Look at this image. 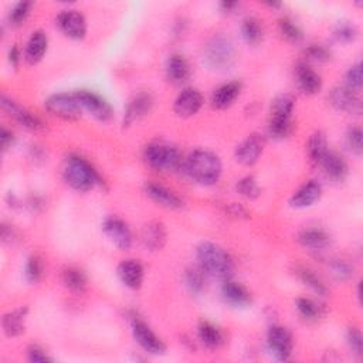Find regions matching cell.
I'll return each instance as SVG.
<instances>
[{
  "instance_id": "obj_1",
  "label": "cell",
  "mask_w": 363,
  "mask_h": 363,
  "mask_svg": "<svg viewBox=\"0 0 363 363\" xmlns=\"http://www.w3.org/2000/svg\"><path fill=\"white\" fill-rule=\"evenodd\" d=\"M185 173L199 185L212 186L217 184L221 176V160L220 158L207 149L193 151L184 163Z\"/></svg>"
},
{
  "instance_id": "obj_2",
  "label": "cell",
  "mask_w": 363,
  "mask_h": 363,
  "mask_svg": "<svg viewBox=\"0 0 363 363\" xmlns=\"http://www.w3.org/2000/svg\"><path fill=\"white\" fill-rule=\"evenodd\" d=\"M196 259L205 274L223 281L231 280L234 274V261L220 246L205 241L196 250Z\"/></svg>"
},
{
  "instance_id": "obj_3",
  "label": "cell",
  "mask_w": 363,
  "mask_h": 363,
  "mask_svg": "<svg viewBox=\"0 0 363 363\" xmlns=\"http://www.w3.org/2000/svg\"><path fill=\"white\" fill-rule=\"evenodd\" d=\"M203 64L213 71L230 70L237 60V48L234 41L224 34L213 36L203 47Z\"/></svg>"
},
{
  "instance_id": "obj_4",
  "label": "cell",
  "mask_w": 363,
  "mask_h": 363,
  "mask_svg": "<svg viewBox=\"0 0 363 363\" xmlns=\"http://www.w3.org/2000/svg\"><path fill=\"white\" fill-rule=\"evenodd\" d=\"M63 177L66 184L77 192H90L95 186L104 185V182L95 167L84 158L74 155L66 162Z\"/></svg>"
},
{
  "instance_id": "obj_5",
  "label": "cell",
  "mask_w": 363,
  "mask_h": 363,
  "mask_svg": "<svg viewBox=\"0 0 363 363\" xmlns=\"http://www.w3.org/2000/svg\"><path fill=\"white\" fill-rule=\"evenodd\" d=\"M295 98L291 94L278 95L271 104L268 134L274 139H284L292 132V112Z\"/></svg>"
},
{
  "instance_id": "obj_6",
  "label": "cell",
  "mask_w": 363,
  "mask_h": 363,
  "mask_svg": "<svg viewBox=\"0 0 363 363\" xmlns=\"http://www.w3.org/2000/svg\"><path fill=\"white\" fill-rule=\"evenodd\" d=\"M144 159L152 169L159 172H176L182 166L180 152L174 146L162 142L148 145Z\"/></svg>"
},
{
  "instance_id": "obj_7",
  "label": "cell",
  "mask_w": 363,
  "mask_h": 363,
  "mask_svg": "<svg viewBox=\"0 0 363 363\" xmlns=\"http://www.w3.org/2000/svg\"><path fill=\"white\" fill-rule=\"evenodd\" d=\"M44 107L51 115L66 121H76L81 118V114H83V108L77 101L76 95L67 94V93L50 95L44 101Z\"/></svg>"
},
{
  "instance_id": "obj_8",
  "label": "cell",
  "mask_w": 363,
  "mask_h": 363,
  "mask_svg": "<svg viewBox=\"0 0 363 363\" xmlns=\"http://www.w3.org/2000/svg\"><path fill=\"white\" fill-rule=\"evenodd\" d=\"M83 111H87L100 123H109L114 116V109L109 102L100 94L90 90H78L74 93Z\"/></svg>"
},
{
  "instance_id": "obj_9",
  "label": "cell",
  "mask_w": 363,
  "mask_h": 363,
  "mask_svg": "<svg viewBox=\"0 0 363 363\" xmlns=\"http://www.w3.org/2000/svg\"><path fill=\"white\" fill-rule=\"evenodd\" d=\"M131 329L134 339L138 345L151 355H163L166 352V345L163 341L139 318H134L131 321Z\"/></svg>"
},
{
  "instance_id": "obj_10",
  "label": "cell",
  "mask_w": 363,
  "mask_h": 363,
  "mask_svg": "<svg viewBox=\"0 0 363 363\" xmlns=\"http://www.w3.org/2000/svg\"><path fill=\"white\" fill-rule=\"evenodd\" d=\"M267 345L270 352L278 360H288L292 355L294 339L291 332L280 325H273L267 334Z\"/></svg>"
},
{
  "instance_id": "obj_11",
  "label": "cell",
  "mask_w": 363,
  "mask_h": 363,
  "mask_svg": "<svg viewBox=\"0 0 363 363\" xmlns=\"http://www.w3.org/2000/svg\"><path fill=\"white\" fill-rule=\"evenodd\" d=\"M58 29L64 36L73 40H83L87 34L85 18L78 11H63L55 19Z\"/></svg>"
},
{
  "instance_id": "obj_12",
  "label": "cell",
  "mask_w": 363,
  "mask_h": 363,
  "mask_svg": "<svg viewBox=\"0 0 363 363\" xmlns=\"http://www.w3.org/2000/svg\"><path fill=\"white\" fill-rule=\"evenodd\" d=\"M102 230L105 235L119 250H130L132 246V233L125 221L118 217H108L102 223Z\"/></svg>"
},
{
  "instance_id": "obj_13",
  "label": "cell",
  "mask_w": 363,
  "mask_h": 363,
  "mask_svg": "<svg viewBox=\"0 0 363 363\" xmlns=\"http://www.w3.org/2000/svg\"><path fill=\"white\" fill-rule=\"evenodd\" d=\"M264 145H266L264 137L253 134V135L247 137L243 142L237 145L234 158L240 165L253 166L254 163L259 162V159L264 151Z\"/></svg>"
},
{
  "instance_id": "obj_14",
  "label": "cell",
  "mask_w": 363,
  "mask_h": 363,
  "mask_svg": "<svg viewBox=\"0 0 363 363\" xmlns=\"http://www.w3.org/2000/svg\"><path fill=\"white\" fill-rule=\"evenodd\" d=\"M329 104L341 112H346L350 115L362 114V100L359 94L350 91L346 87H335L328 95Z\"/></svg>"
},
{
  "instance_id": "obj_15",
  "label": "cell",
  "mask_w": 363,
  "mask_h": 363,
  "mask_svg": "<svg viewBox=\"0 0 363 363\" xmlns=\"http://www.w3.org/2000/svg\"><path fill=\"white\" fill-rule=\"evenodd\" d=\"M203 107V95L196 88H185L173 104V111L180 118H191L196 115Z\"/></svg>"
},
{
  "instance_id": "obj_16",
  "label": "cell",
  "mask_w": 363,
  "mask_h": 363,
  "mask_svg": "<svg viewBox=\"0 0 363 363\" xmlns=\"http://www.w3.org/2000/svg\"><path fill=\"white\" fill-rule=\"evenodd\" d=\"M2 108L11 116H13L22 127H25V128H27L30 131H39V130L43 128V123H41V119L39 116L32 114L25 107L19 105L12 98H8L6 95H2Z\"/></svg>"
},
{
  "instance_id": "obj_17",
  "label": "cell",
  "mask_w": 363,
  "mask_h": 363,
  "mask_svg": "<svg viewBox=\"0 0 363 363\" xmlns=\"http://www.w3.org/2000/svg\"><path fill=\"white\" fill-rule=\"evenodd\" d=\"M295 80H296L298 88L307 95L318 94L322 88L321 76L307 63H298L296 64Z\"/></svg>"
},
{
  "instance_id": "obj_18",
  "label": "cell",
  "mask_w": 363,
  "mask_h": 363,
  "mask_svg": "<svg viewBox=\"0 0 363 363\" xmlns=\"http://www.w3.org/2000/svg\"><path fill=\"white\" fill-rule=\"evenodd\" d=\"M221 296L228 306L234 308H246L252 304L250 291L241 285L240 282H234L231 280H226L221 285Z\"/></svg>"
},
{
  "instance_id": "obj_19",
  "label": "cell",
  "mask_w": 363,
  "mask_h": 363,
  "mask_svg": "<svg viewBox=\"0 0 363 363\" xmlns=\"http://www.w3.org/2000/svg\"><path fill=\"white\" fill-rule=\"evenodd\" d=\"M322 196V186L317 180H310L302 185L289 199V205L295 209H307L315 205Z\"/></svg>"
},
{
  "instance_id": "obj_20",
  "label": "cell",
  "mask_w": 363,
  "mask_h": 363,
  "mask_svg": "<svg viewBox=\"0 0 363 363\" xmlns=\"http://www.w3.org/2000/svg\"><path fill=\"white\" fill-rule=\"evenodd\" d=\"M116 274L121 282L131 289H139L144 284L145 271L138 260H124L118 266Z\"/></svg>"
},
{
  "instance_id": "obj_21",
  "label": "cell",
  "mask_w": 363,
  "mask_h": 363,
  "mask_svg": "<svg viewBox=\"0 0 363 363\" xmlns=\"http://www.w3.org/2000/svg\"><path fill=\"white\" fill-rule=\"evenodd\" d=\"M145 193L156 205L166 209H180L184 206V200H182L173 191L165 188L163 185L155 184V182H148L145 185Z\"/></svg>"
},
{
  "instance_id": "obj_22",
  "label": "cell",
  "mask_w": 363,
  "mask_h": 363,
  "mask_svg": "<svg viewBox=\"0 0 363 363\" xmlns=\"http://www.w3.org/2000/svg\"><path fill=\"white\" fill-rule=\"evenodd\" d=\"M153 107V97L149 93H139L134 97V100L128 104L127 111L124 114V127H131L135 121L141 119L146 114L151 112Z\"/></svg>"
},
{
  "instance_id": "obj_23",
  "label": "cell",
  "mask_w": 363,
  "mask_h": 363,
  "mask_svg": "<svg viewBox=\"0 0 363 363\" xmlns=\"http://www.w3.org/2000/svg\"><path fill=\"white\" fill-rule=\"evenodd\" d=\"M167 233L160 221H151L144 226L141 233V241L145 249L151 252H159L165 247Z\"/></svg>"
},
{
  "instance_id": "obj_24",
  "label": "cell",
  "mask_w": 363,
  "mask_h": 363,
  "mask_svg": "<svg viewBox=\"0 0 363 363\" xmlns=\"http://www.w3.org/2000/svg\"><path fill=\"white\" fill-rule=\"evenodd\" d=\"M298 243L310 252H325L331 246V237L322 228H306L298 234Z\"/></svg>"
},
{
  "instance_id": "obj_25",
  "label": "cell",
  "mask_w": 363,
  "mask_h": 363,
  "mask_svg": "<svg viewBox=\"0 0 363 363\" xmlns=\"http://www.w3.org/2000/svg\"><path fill=\"white\" fill-rule=\"evenodd\" d=\"M48 48V37L43 30H36L32 33L30 39L27 40L25 48V58L26 62L32 66L40 63L43 57L46 55Z\"/></svg>"
},
{
  "instance_id": "obj_26",
  "label": "cell",
  "mask_w": 363,
  "mask_h": 363,
  "mask_svg": "<svg viewBox=\"0 0 363 363\" xmlns=\"http://www.w3.org/2000/svg\"><path fill=\"white\" fill-rule=\"evenodd\" d=\"M320 166L324 169L325 174L335 182H343L349 173L346 160L339 153L331 151L324 156Z\"/></svg>"
},
{
  "instance_id": "obj_27",
  "label": "cell",
  "mask_w": 363,
  "mask_h": 363,
  "mask_svg": "<svg viewBox=\"0 0 363 363\" xmlns=\"http://www.w3.org/2000/svg\"><path fill=\"white\" fill-rule=\"evenodd\" d=\"M166 76L174 84L186 83L191 78V66L188 60L180 54L170 55L166 63Z\"/></svg>"
},
{
  "instance_id": "obj_28",
  "label": "cell",
  "mask_w": 363,
  "mask_h": 363,
  "mask_svg": "<svg viewBox=\"0 0 363 363\" xmlns=\"http://www.w3.org/2000/svg\"><path fill=\"white\" fill-rule=\"evenodd\" d=\"M241 88H243V85H241V83H238V81H231V83L223 84L213 93L212 105L216 109H226V108L231 107L234 104V101L240 97Z\"/></svg>"
},
{
  "instance_id": "obj_29",
  "label": "cell",
  "mask_w": 363,
  "mask_h": 363,
  "mask_svg": "<svg viewBox=\"0 0 363 363\" xmlns=\"http://www.w3.org/2000/svg\"><path fill=\"white\" fill-rule=\"evenodd\" d=\"M29 308H18L13 310L8 314H5L4 320H2V327H4V332L6 336L9 338H18L22 334H25L26 329V317H27Z\"/></svg>"
},
{
  "instance_id": "obj_30",
  "label": "cell",
  "mask_w": 363,
  "mask_h": 363,
  "mask_svg": "<svg viewBox=\"0 0 363 363\" xmlns=\"http://www.w3.org/2000/svg\"><path fill=\"white\" fill-rule=\"evenodd\" d=\"M198 336L199 341L209 349H219L224 343V335L223 332L213 324L203 321L198 327Z\"/></svg>"
},
{
  "instance_id": "obj_31",
  "label": "cell",
  "mask_w": 363,
  "mask_h": 363,
  "mask_svg": "<svg viewBox=\"0 0 363 363\" xmlns=\"http://www.w3.org/2000/svg\"><path fill=\"white\" fill-rule=\"evenodd\" d=\"M62 281L64 287L74 294H83L88 287V278L85 273L77 267L66 268L62 274Z\"/></svg>"
},
{
  "instance_id": "obj_32",
  "label": "cell",
  "mask_w": 363,
  "mask_h": 363,
  "mask_svg": "<svg viewBox=\"0 0 363 363\" xmlns=\"http://www.w3.org/2000/svg\"><path fill=\"white\" fill-rule=\"evenodd\" d=\"M328 139L327 135L321 131H317L315 134L311 135L310 142H308V155L313 163L318 165L324 159V156L328 153Z\"/></svg>"
},
{
  "instance_id": "obj_33",
  "label": "cell",
  "mask_w": 363,
  "mask_h": 363,
  "mask_svg": "<svg viewBox=\"0 0 363 363\" xmlns=\"http://www.w3.org/2000/svg\"><path fill=\"white\" fill-rule=\"evenodd\" d=\"M241 36H243L245 41L250 46H257L264 39V29L260 20L256 18H249L241 25Z\"/></svg>"
},
{
  "instance_id": "obj_34",
  "label": "cell",
  "mask_w": 363,
  "mask_h": 363,
  "mask_svg": "<svg viewBox=\"0 0 363 363\" xmlns=\"http://www.w3.org/2000/svg\"><path fill=\"white\" fill-rule=\"evenodd\" d=\"M296 275H298V278L301 280L302 284H306L307 287H310L317 295L327 296V294H328L327 285L313 270L306 268V267H299V268H296Z\"/></svg>"
},
{
  "instance_id": "obj_35",
  "label": "cell",
  "mask_w": 363,
  "mask_h": 363,
  "mask_svg": "<svg viewBox=\"0 0 363 363\" xmlns=\"http://www.w3.org/2000/svg\"><path fill=\"white\" fill-rule=\"evenodd\" d=\"M205 275L206 274L203 273V270L200 267L189 268L185 273V284L192 295L202 294V291L205 288Z\"/></svg>"
},
{
  "instance_id": "obj_36",
  "label": "cell",
  "mask_w": 363,
  "mask_h": 363,
  "mask_svg": "<svg viewBox=\"0 0 363 363\" xmlns=\"http://www.w3.org/2000/svg\"><path fill=\"white\" fill-rule=\"evenodd\" d=\"M296 310L301 317H304L306 320H318L321 317V307L317 304L315 301L310 298H298L296 299Z\"/></svg>"
},
{
  "instance_id": "obj_37",
  "label": "cell",
  "mask_w": 363,
  "mask_h": 363,
  "mask_svg": "<svg viewBox=\"0 0 363 363\" xmlns=\"http://www.w3.org/2000/svg\"><path fill=\"white\" fill-rule=\"evenodd\" d=\"M278 27L282 37H285L291 43H299L302 39H304V34H302V30L299 29V26L295 22H292L289 18H282L278 23Z\"/></svg>"
},
{
  "instance_id": "obj_38",
  "label": "cell",
  "mask_w": 363,
  "mask_h": 363,
  "mask_svg": "<svg viewBox=\"0 0 363 363\" xmlns=\"http://www.w3.org/2000/svg\"><path fill=\"white\" fill-rule=\"evenodd\" d=\"M237 191L241 196H245L247 199H257L261 193L260 186H259L254 176H246L241 180H238Z\"/></svg>"
},
{
  "instance_id": "obj_39",
  "label": "cell",
  "mask_w": 363,
  "mask_h": 363,
  "mask_svg": "<svg viewBox=\"0 0 363 363\" xmlns=\"http://www.w3.org/2000/svg\"><path fill=\"white\" fill-rule=\"evenodd\" d=\"M33 9V4L32 2H19L15 5V8L11 11L9 13V22L12 26H22L27 18L30 16Z\"/></svg>"
},
{
  "instance_id": "obj_40",
  "label": "cell",
  "mask_w": 363,
  "mask_h": 363,
  "mask_svg": "<svg viewBox=\"0 0 363 363\" xmlns=\"http://www.w3.org/2000/svg\"><path fill=\"white\" fill-rule=\"evenodd\" d=\"M334 37L341 43H350L357 37V27L352 22L342 20L335 26Z\"/></svg>"
},
{
  "instance_id": "obj_41",
  "label": "cell",
  "mask_w": 363,
  "mask_h": 363,
  "mask_svg": "<svg viewBox=\"0 0 363 363\" xmlns=\"http://www.w3.org/2000/svg\"><path fill=\"white\" fill-rule=\"evenodd\" d=\"M328 268L332 277L338 281H348L353 277V267L345 260H331Z\"/></svg>"
},
{
  "instance_id": "obj_42",
  "label": "cell",
  "mask_w": 363,
  "mask_h": 363,
  "mask_svg": "<svg viewBox=\"0 0 363 363\" xmlns=\"http://www.w3.org/2000/svg\"><path fill=\"white\" fill-rule=\"evenodd\" d=\"M25 277L27 282L37 284L43 277V261L37 256H32L25 267Z\"/></svg>"
},
{
  "instance_id": "obj_43",
  "label": "cell",
  "mask_w": 363,
  "mask_h": 363,
  "mask_svg": "<svg viewBox=\"0 0 363 363\" xmlns=\"http://www.w3.org/2000/svg\"><path fill=\"white\" fill-rule=\"evenodd\" d=\"M346 88H349L350 91L359 94L363 85V80H362V64L356 63L355 66H352L348 73H346Z\"/></svg>"
},
{
  "instance_id": "obj_44",
  "label": "cell",
  "mask_w": 363,
  "mask_h": 363,
  "mask_svg": "<svg viewBox=\"0 0 363 363\" xmlns=\"http://www.w3.org/2000/svg\"><path fill=\"white\" fill-rule=\"evenodd\" d=\"M346 144L348 148L356 156H362L363 153V132L359 127H353L346 134Z\"/></svg>"
},
{
  "instance_id": "obj_45",
  "label": "cell",
  "mask_w": 363,
  "mask_h": 363,
  "mask_svg": "<svg viewBox=\"0 0 363 363\" xmlns=\"http://www.w3.org/2000/svg\"><path fill=\"white\" fill-rule=\"evenodd\" d=\"M306 55L308 60H311V62L324 63L331 58V51L322 44H311L310 47H307Z\"/></svg>"
},
{
  "instance_id": "obj_46",
  "label": "cell",
  "mask_w": 363,
  "mask_h": 363,
  "mask_svg": "<svg viewBox=\"0 0 363 363\" xmlns=\"http://www.w3.org/2000/svg\"><path fill=\"white\" fill-rule=\"evenodd\" d=\"M346 339L348 343L350 346V349L353 350V353H356L357 356L363 355V338L362 334L357 328H349L348 334H346Z\"/></svg>"
},
{
  "instance_id": "obj_47",
  "label": "cell",
  "mask_w": 363,
  "mask_h": 363,
  "mask_svg": "<svg viewBox=\"0 0 363 363\" xmlns=\"http://www.w3.org/2000/svg\"><path fill=\"white\" fill-rule=\"evenodd\" d=\"M27 359L33 363H43V362H51L53 359L46 353L44 349H41L37 345H32L27 349Z\"/></svg>"
},
{
  "instance_id": "obj_48",
  "label": "cell",
  "mask_w": 363,
  "mask_h": 363,
  "mask_svg": "<svg viewBox=\"0 0 363 363\" xmlns=\"http://www.w3.org/2000/svg\"><path fill=\"white\" fill-rule=\"evenodd\" d=\"M13 141H15L13 134L6 128H2V131H0V145H2V149L8 151L13 145Z\"/></svg>"
},
{
  "instance_id": "obj_49",
  "label": "cell",
  "mask_w": 363,
  "mask_h": 363,
  "mask_svg": "<svg viewBox=\"0 0 363 363\" xmlns=\"http://www.w3.org/2000/svg\"><path fill=\"white\" fill-rule=\"evenodd\" d=\"M20 60H22V51H20V47L18 44H15L11 51H9V62L11 64L18 69L19 64H20Z\"/></svg>"
},
{
  "instance_id": "obj_50",
  "label": "cell",
  "mask_w": 363,
  "mask_h": 363,
  "mask_svg": "<svg viewBox=\"0 0 363 363\" xmlns=\"http://www.w3.org/2000/svg\"><path fill=\"white\" fill-rule=\"evenodd\" d=\"M235 6H237L235 2H221V4H220V8H221L224 12H231Z\"/></svg>"
}]
</instances>
